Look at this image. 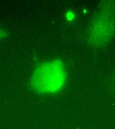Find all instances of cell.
<instances>
[{"label": "cell", "mask_w": 115, "mask_h": 129, "mask_svg": "<svg viewBox=\"0 0 115 129\" xmlns=\"http://www.w3.org/2000/svg\"><path fill=\"white\" fill-rule=\"evenodd\" d=\"M67 72L64 63L53 60L41 63L33 70L29 86L39 94H53L61 91L65 86Z\"/></svg>", "instance_id": "obj_1"}, {"label": "cell", "mask_w": 115, "mask_h": 129, "mask_svg": "<svg viewBox=\"0 0 115 129\" xmlns=\"http://www.w3.org/2000/svg\"><path fill=\"white\" fill-rule=\"evenodd\" d=\"M5 35V32L1 29L0 28V40L3 38L4 37Z\"/></svg>", "instance_id": "obj_2"}]
</instances>
